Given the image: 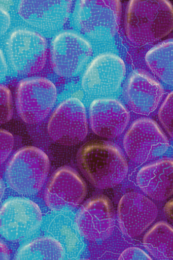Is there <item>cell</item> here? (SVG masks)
Masks as SVG:
<instances>
[{
  "mask_svg": "<svg viewBox=\"0 0 173 260\" xmlns=\"http://www.w3.org/2000/svg\"><path fill=\"white\" fill-rule=\"evenodd\" d=\"M163 211L167 219L173 225V199L165 204Z\"/></svg>",
  "mask_w": 173,
  "mask_h": 260,
  "instance_id": "4316f807",
  "label": "cell"
},
{
  "mask_svg": "<svg viewBox=\"0 0 173 260\" xmlns=\"http://www.w3.org/2000/svg\"><path fill=\"white\" fill-rule=\"evenodd\" d=\"M48 134L53 141L63 146L77 145L88 133L86 111L77 98L64 101L49 119Z\"/></svg>",
  "mask_w": 173,
  "mask_h": 260,
  "instance_id": "9c48e42d",
  "label": "cell"
},
{
  "mask_svg": "<svg viewBox=\"0 0 173 260\" xmlns=\"http://www.w3.org/2000/svg\"><path fill=\"white\" fill-rule=\"evenodd\" d=\"M92 55L90 43L79 34L64 31L51 44V64L55 73L70 78L78 75Z\"/></svg>",
  "mask_w": 173,
  "mask_h": 260,
  "instance_id": "30bf717a",
  "label": "cell"
},
{
  "mask_svg": "<svg viewBox=\"0 0 173 260\" xmlns=\"http://www.w3.org/2000/svg\"><path fill=\"white\" fill-rule=\"evenodd\" d=\"M123 142L127 156L139 164L157 159L169 147L164 133L155 121L150 118L134 121L125 134Z\"/></svg>",
  "mask_w": 173,
  "mask_h": 260,
  "instance_id": "8992f818",
  "label": "cell"
},
{
  "mask_svg": "<svg viewBox=\"0 0 173 260\" xmlns=\"http://www.w3.org/2000/svg\"><path fill=\"white\" fill-rule=\"evenodd\" d=\"M0 136H1V164L5 162L7 157L9 156L13 147L14 139L11 133L7 131L1 129L0 131Z\"/></svg>",
  "mask_w": 173,
  "mask_h": 260,
  "instance_id": "cb8c5ba5",
  "label": "cell"
},
{
  "mask_svg": "<svg viewBox=\"0 0 173 260\" xmlns=\"http://www.w3.org/2000/svg\"><path fill=\"white\" fill-rule=\"evenodd\" d=\"M70 0H24L18 6L22 20L42 31H54L63 26L71 11Z\"/></svg>",
  "mask_w": 173,
  "mask_h": 260,
  "instance_id": "9a60e30c",
  "label": "cell"
},
{
  "mask_svg": "<svg viewBox=\"0 0 173 260\" xmlns=\"http://www.w3.org/2000/svg\"><path fill=\"white\" fill-rule=\"evenodd\" d=\"M7 45L11 63L20 75H33L45 67L47 41L39 34L19 28L9 36Z\"/></svg>",
  "mask_w": 173,
  "mask_h": 260,
  "instance_id": "52a82bcc",
  "label": "cell"
},
{
  "mask_svg": "<svg viewBox=\"0 0 173 260\" xmlns=\"http://www.w3.org/2000/svg\"><path fill=\"white\" fill-rule=\"evenodd\" d=\"M0 246H1V260H10V253L5 243L1 242Z\"/></svg>",
  "mask_w": 173,
  "mask_h": 260,
  "instance_id": "83f0119b",
  "label": "cell"
},
{
  "mask_svg": "<svg viewBox=\"0 0 173 260\" xmlns=\"http://www.w3.org/2000/svg\"><path fill=\"white\" fill-rule=\"evenodd\" d=\"M158 116L165 132L173 138V91L165 98L159 108Z\"/></svg>",
  "mask_w": 173,
  "mask_h": 260,
  "instance_id": "7402d4cb",
  "label": "cell"
},
{
  "mask_svg": "<svg viewBox=\"0 0 173 260\" xmlns=\"http://www.w3.org/2000/svg\"><path fill=\"white\" fill-rule=\"evenodd\" d=\"M121 231L130 237L140 236L157 219L158 209L153 201L140 193L123 195L118 206Z\"/></svg>",
  "mask_w": 173,
  "mask_h": 260,
  "instance_id": "5bb4252c",
  "label": "cell"
},
{
  "mask_svg": "<svg viewBox=\"0 0 173 260\" xmlns=\"http://www.w3.org/2000/svg\"><path fill=\"white\" fill-rule=\"evenodd\" d=\"M81 260H90V259H81Z\"/></svg>",
  "mask_w": 173,
  "mask_h": 260,
  "instance_id": "f546056e",
  "label": "cell"
},
{
  "mask_svg": "<svg viewBox=\"0 0 173 260\" xmlns=\"http://www.w3.org/2000/svg\"><path fill=\"white\" fill-rule=\"evenodd\" d=\"M89 121L95 134L113 139L121 136L126 128L130 121V113L119 101L98 99L89 107Z\"/></svg>",
  "mask_w": 173,
  "mask_h": 260,
  "instance_id": "2e32d148",
  "label": "cell"
},
{
  "mask_svg": "<svg viewBox=\"0 0 173 260\" xmlns=\"http://www.w3.org/2000/svg\"><path fill=\"white\" fill-rule=\"evenodd\" d=\"M56 99V86L48 79L43 77L24 79L16 89L17 111L26 124H37L46 118Z\"/></svg>",
  "mask_w": 173,
  "mask_h": 260,
  "instance_id": "5b68a950",
  "label": "cell"
},
{
  "mask_svg": "<svg viewBox=\"0 0 173 260\" xmlns=\"http://www.w3.org/2000/svg\"><path fill=\"white\" fill-rule=\"evenodd\" d=\"M126 68L117 55L104 53L90 62L82 79L83 90L92 96H107L119 90Z\"/></svg>",
  "mask_w": 173,
  "mask_h": 260,
  "instance_id": "8fae6325",
  "label": "cell"
},
{
  "mask_svg": "<svg viewBox=\"0 0 173 260\" xmlns=\"http://www.w3.org/2000/svg\"><path fill=\"white\" fill-rule=\"evenodd\" d=\"M148 67L165 84L173 85V40L159 43L148 51Z\"/></svg>",
  "mask_w": 173,
  "mask_h": 260,
  "instance_id": "44dd1931",
  "label": "cell"
},
{
  "mask_svg": "<svg viewBox=\"0 0 173 260\" xmlns=\"http://www.w3.org/2000/svg\"><path fill=\"white\" fill-rule=\"evenodd\" d=\"M143 244L156 259H173V227L165 221L157 222L144 235Z\"/></svg>",
  "mask_w": 173,
  "mask_h": 260,
  "instance_id": "d6986e66",
  "label": "cell"
},
{
  "mask_svg": "<svg viewBox=\"0 0 173 260\" xmlns=\"http://www.w3.org/2000/svg\"><path fill=\"white\" fill-rule=\"evenodd\" d=\"M127 38L138 45H149L163 39L173 30V6L166 0H132L125 17Z\"/></svg>",
  "mask_w": 173,
  "mask_h": 260,
  "instance_id": "7a4b0ae2",
  "label": "cell"
},
{
  "mask_svg": "<svg viewBox=\"0 0 173 260\" xmlns=\"http://www.w3.org/2000/svg\"><path fill=\"white\" fill-rule=\"evenodd\" d=\"M7 71V62H6L5 56H4L3 51L1 50V78H3H3H5Z\"/></svg>",
  "mask_w": 173,
  "mask_h": 260,
  "instance_id": "f1b7e54d",
  "label": "cell"
},
{
  "mask_svg": "<svg viewBox=\"0 0 173 260\" xmlns=\"http://www.w3.org/2000/svg\"><path fill=\"white\" fill-rule=\"evenodd\" d=\"M86 183L70 167H62L51 176L45 191L47 206L55 211L71 210L84 201Z\"/></svg>",
  "mask_w": 173,
  "mask_h": 260,
  "instance_id": "7c38bea8",
  "label": "cell"
},
{
  "mask_svg": "<svg viewBox=\"0 0 173 260\" xmlns=\"http://www.w3.org/2000/svg\"><path fill=\"white\" fill-rule=\"evenodd\" d=\"M14 260H64V250L56 239L39 237L21 247Z\"/></svg>",
  "mask_w": 173,
  "mask_h": 260,
  "instance_id": "ffe728a7",
  "label": "cell"
},
{
  "mask_svg": "<svg viewBox=\"0 0 173 260\" xmlns=\"http://www.w3.org/2000/svg\"><path fill=\"white\" fill-rule=\"evenodd\" d=\"M121 10L118 0H83L76 9V22L82 32L93 39H110L119 30Z\"/></svg>",
  "mask_w": 173,
  "mask_h": 260,
  "instance_id": "277c9868",
  "label": "cell"
},
{
  "mask_svg": "<svg viewBox=\"0 0 173 260\" xmlns=\"http://www.w3.org/2000/svg\"><path fill=\"white\" fill-rule=\"evenodd\" d=\"M163 94L160 83L142 70L133 72L125 86L127 104L134 113L140 115H149L155 111Z\"/></svg>",
  "mask_w": 173,
  "mask_h": 260,
  "instance_id": "e0dca14e",
  "label": "cell"
},
{
  "mask_svg": "<svg viewBox=\"0 0 173 260\" xmlns=\"http://www.w3.org/2000/svg\"><path fill=\"white\" fill-rule=\"evenodd\" d=\"M11 19L8 11L1 6V35L5 34L10 26Z\"/></svg>",
  "mask_w": 173,
  "mask_h": 260,
  "instance_id": "484cf974",
  "label": "cell"
},
{
  "mask_svg": "<svg viewBox=\"0 0 173 260\" xmlns=\"http://www.w3.org/2000/svg\"><path fill=\"white\" fill-rule=\"evenodd\" d=\"M136 182L143 192L153 200L170 198L173 195V159L163 158L143 167Z\"/></svg>",
  "mask_w": 173,
  "mask_h": 260,
  "instance_id": "ac0fdd59",
  "label": "cell"
},
{
  "mask_svg": "<svg viewBox=\"0 0 173 260\" xmlns=\"http://www.w3.org/2000/svg\"><path fill=\"white\" fill-rule=\"evenodd\" d=\"M0 103H1V124L10 121L13 116L12 99L10 90L5 85L0 86Z\"/></svg>",
  "mask_w": 173,
  "mask_h": 260,
  "instance_id": "603a6c76",
  "label": "cell"
},
{
  "mask_svg": "<svg viewBox=\"0 0 173 260\" xmlns=\"http://www.w3.org/2000/svg\"><path fill=\"white\" fill-rule=\"evenodd\" d=\"M77 163L89 183L99 189L119 185L128 172L122 150L111 142L93 141L84 144L77 153Z\"/></svg>",
  "mask_w": 173,
  "mask_h": 260,
  "instance_id": "6da1fadb",
  "label": "cell"
},
{
  "mask_svg": "<svg viewBox=\"0 0 173 260\" xmlns=\"http://www.w3.org/2000/svg\"><path fill=\"white\" fill-rule=\"evenodd\" d=\"M115 217L111 201L107 197L98 195L89 199L80 209L76 216V226L87 240H105L113 232Z\"/></svg>",
  "mask_w": 173,
  "mask_h": 260,
  "instance_id": "4fadbf2b",
  "label": "cell"
},
{
  "mask_svg": "<svg viewBox=\"0 0 173 260\" xmlns=\"http://www.w3.org/2000/svg\"><path fill=\"white\" fill-rule=\"evenodd\" d=\"M49 169V157L43 150L32 146L21 148L7 165L6 181L17 193L32 196L43 188Z\"/></svg>",
  "mask_w": 173,
  "mask_h": 260,
  "instance_id": "3957f363",
  "label": "cell"
},
{
  "mask_svg": "<svg viewBox=\"0 0 173 260\" xmlns=\"http://www.w3.org/2000/svg\"><path fill=\"white\" fill-rule=\"evenodd\" d=\"M118 260H153L144 250L136 247L127 248Z\"/></svg>",
  "mask_w": 173,
  "mask_h": 260,
  "instance_id": "d4e9b609",
  "label": "cell"
},
{
  "mask_svg": "<svg viewBox=\"0 0 173 260\" xmlns=\"http://www.w3.org/2000/svg\"><path fill=\"white\" fill-rule=\"evenodd\" d=\"M42 221L41 209L29 199H9L0 210L1 234L10 242H20L31 236L39 230Z\"/></svg>",
  "mask_w": 173,
  "mask_h": 260,
  "instance_id": "ba28073f",
  "label": "cell"
}]
</instances>
